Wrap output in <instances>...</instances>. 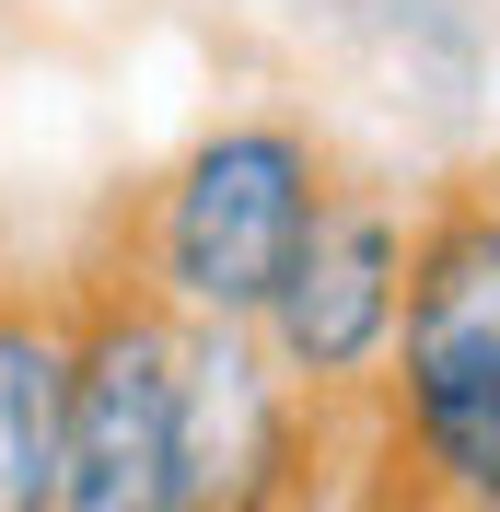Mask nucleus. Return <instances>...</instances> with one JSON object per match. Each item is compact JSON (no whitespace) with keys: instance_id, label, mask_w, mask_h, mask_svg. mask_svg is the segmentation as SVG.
Segmentation results:
<instances>
[{"instance_id":"obj_1","label":"nucleus","mask_w":500,"mask_h":512,"mask_svg":"<svg viewBox=\"0 0 500 512\" xmlns=\"http://www.w3.org/2000/svg\"><path fill=\"white\" fill-rule=\"evenodd\" d=\"M338 187H349V163L314 117L245 105V117H210L163 175H140L105 210V233L128 245L140 291L175 326H256Z\"/></svg>"},{"instance_id":"obj_2","label":"nucleus","mask_w":500,"mask_h":512,"mask_svg":"<svg viewBox=\"0 0 500 512\" xmlns=\"http://www.w3.org/2000/svg\"><path fill=\"white\" fill-rule=\"evenodd\" d=\"M175 338L128 245L94 222V245L70 256V478L59 512H187V466H175Z\"/></svg>"},{"instance_id":"obj_3","label":"nucleus","mask_w":500,"mask_h":512,"mask_svg":"<svg viewBox=\"0 0 500 512\" xmlns=\"http://www.w3.org/2000/svg\"><path fill=\"white\" fill-rule=\"evenodd\" d=\"M361 454V419L314 408L268 361L256 326H187L175 338V466L187 512H314L326 466Z\"/></svg>"},{"instance_id":"obj_4","label":"nucleus","mask_w":500,"mask_h":512,"mask_svg":"<svg viewBox=\"0 0 500 512\" xmlns=\"http://www.w3.org/2000/svg\"><path fill=\"white\" fill-rule=\"evenodd\" d=\"M407 233H419V198L349 175V187L326 198V222L303 233V256L280 268L268 315H256L268 361L303 384L314 408H338V419H373V396H384L396 315H407Z\"/></svg>"},{"instance_id":"obj_5","label":"nucleus","mask_w":500,"mask_h":512,"mask_svg":"<svg viewBox=\"0 0 500 512\" xmlns=\"http://www.w3.org/2000/svg\"><path fill=\"white\" fill-rule=\"evenodd\" d=\"M500 396V175H442L419 187V233H407V315L396 361H384L373 408H466Z\"/></svg>"},{"instance_id":"obj_6","label":"nucleus","mask_w":500,"mask_h":512,"mask_svg":"<svg viewBox=\"0 0 500 512\" xmlns=\"http://www.w3.org/2000/svg\"><path fill=\"white\" fill-rule=\"evenodd\" d=\"M70 478V268L0 256V512H59Z\"/></svg>"}]
</instances>
